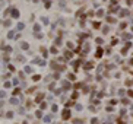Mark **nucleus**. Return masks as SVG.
Returning a JSON list of instances; mask_svg holds the SVG:
<instances>
[{
	"label": "nucleus",
	"instance_id": "1",
	"mask_svg": "<svg viewBox=\"0 0 133 124\" xmlns=\"http://www.w3.org/2000/svg\"><path fill=\"white\" fill-rule=\"evenodd\" d=\"M12 16H13V18H18V16H19V12L16 10V9H13V10H12Z\"/></svg>",
	"mask_w": 133,
	"mask_h": 124
},
{
	"label": "nucleus",
	"instance_id": "2",
	"mask_svg": "<svg viewBox=\"0 0 133 124\" xmlns=\"http://www.w3.org/2000/svg\"><path fill=\"white\" fill-rule=\"evenodd\" d=\"M63 118L66 120V118H69V111H64V114H63Z\"/></svg>",
	"mask_w": 133,
	"mask_h": 124
}]
</instances>
